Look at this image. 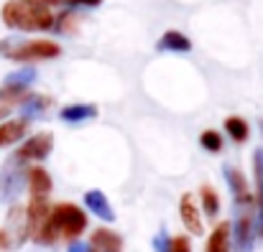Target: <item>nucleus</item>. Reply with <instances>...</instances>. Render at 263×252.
I'll return each mask as SVG.
<instances>
[{
  "label": "nucleus",
  "instance_id": "6e6552de",
  "mask_svg": "<svg viewBox=\"0 0 263 252\" xmlns=\"http://www.w3.org/2000/svg\"><path fill=\"white\" fill-rule=\"evenodd\" d=\"M49 212H51V204H49V199H39V196H31V204L26 206L28 237H33V235H36V232L41 229V224L46 222Z\"/></svg>",
  "mask_w": 263,
  "mask_h": 252
},
{
  "label": "nucleus",
  "instance_id": "9b49d317",
  "mask_svg": "<svg viewBox=\"0 0 263 252\" xmlns=\"http://www.w3.org/2000/svg\"><path fill=\"white\" fill-rule=\"evenodd\" d=\"M97 117V107L95 104H85V102H77V104H64L59 110V120L67 122V125H82L87 120Z\"/></svg>",
  "mask_w": 263,
  "mask_h": 252
},
{
  "label": "nucleus",
  "instance_id": "0eeeda50",
  "mask_svg": "<svg viewBox=\"0 0 263 252\" xmlns=\"http://www.w3.org/2000/svg\"><path fill=\"white\" fill-rule=\"evenodd\" d=\"M51 148H54V135H51V133H36V135H31V138L15 151V156H18L23 163H28V161H44V158H49Z\"/></svg>",
  "mask_w": 263,
  "mask_h": 252
},
{
  "label": "nucleus",
  "instance_id": "c85d7f7f",
  "mask_svg": "<svg viewBox=\"0 0 263 252\" xmlns=\"http://www.w3.org/2000/svg\"><path fill=\"white\" fill-rule=\"evenodd\" d=\"M10 115V104H0V120Z\"/></svg>",
  "mask_w": 263,
  "mask_h": 252
},
{
  "label": "nucleus",
  "instance_id": "f03ea898",
  "mask_svg": "<svg viewBox=\"0 0 263 252\" xmlns=\"http://www.w3.org/2000/svg\"><path fill=\"white\" fill-rule=\"evenodd\" d=\"M0 18L13 31H51L54 13L39 0H8L0 10Z\"/></svg>",
  "mask_w": 263,
  "mask_h": 252
},
{
  "label": "nucleus",
  "instance_id": "cd10ccee",
  "mask_svg": "<svg viewBox=\"0 0 263 252\" xmlns=\"http://www.w3.org/2000/svg\"><path fill=\"white\" fill-rule=\"evenodd\" d=\"M39 3L46 5V8H49V5H67V0H39Z\"/></svg>",
  "mask_w": 263,
  "mask_h": 252
},
{
  "label": "nucleus",
  "instance_id": "412c9836",
  "mask_svg": "<svg viewBox=\"0 0 263 252\" xmlns=\"http://www.w3.org/2000/svg\"><path fill=\"white\" fill-rule=\"evenodd\" d=\"M202 206H204V214L210 217V219H217V212H220V196H217V191L210 186V183H204L202 186Z\"/></svg>",
  "mask_w": 263,
  "mask_h": 252
},
{
  "label": "nucleus",
  "instance_id": "f8f14e48",
  "mask_svg": "<svg viewBox=\"0 0 263 252\" xmlns=\"http://www.w3.org/2000/svg\"><path fill=\"white\" fill-rule=\"evenodd\" d=\"M85 206H87L97 219H102V222H115V212H112V206H110V201H107V196H105L102 191H97V188L87 191V194H85Z\"/></svg>",
  "mask_w": 263,
  "mask_h": 252
},
{
  "label": "nucleus",
  "instance_id": "7ed1b4c3",
  "mask_svg": "<svg viewBox=\"0 0 263 252\" xmlns=\"http://www.w3.org/2000/svg\"><path fill=\"white\" fill-rule=\"evenodd\" d=\"M62 54V46L46 38L36 41H21V38H3L0 41V56L10 61H49Z\"/></svg>",
  "mask_w": 263,
  "mask_h": 252
},
{
  "label": "nucleus",
  "instance_id": "f257e3e1",
  "mask_svg": "<svg viewBox=\"0 0 263 252\" xmlns=\"http://www.w3.org/2000/svg\"><path fill=\"white\" fill-rule=\"evenodd\" d=\"M87 229V214L74 204H57L51 206L46 222L33 235L39 247H54L57 242H74Z\"/></svg>",
  "mask_w": 263,
  "mask_h": 252
},
{
  "label": "nucleus",
  "instance_id": "b1692460",
  "mask_svg": "<svg viewBox=\"0 0 263 252\" xmlns=\"http://www.w3.org/2000/svg\"><path fill=\"white\" fill-rule=\"evenodd\" d=\"M154 252H172V237H169L166 227H161L159 235L154 237Z\"/></svg>",
  "mask_w": 263,
  "mask_h": 252
},
{
  "label": "nucleus",
  "instance_id": "a211bd4d",
  "mask_svg": "<svg viewBox=\"0 0 263 252\" xmlns=\"http://www.w3.org/2000/svg\"><path fill=\"white\" fill-rule=\"evenodd\" d=\"M204 252H230V224H228V222H220V224L212 229Z\"/></svg>",
  "mask_w": 263,
  "mask_h": 252
},
{
  "label": "nucleus",
  "instance_id": "f3484780",
  "mask_svg": "<svg viewBox=\"0 0 263 252\" xmlns=\"http://www.w3.org/2000/svg\"><path fill=\"white\" fill-rule=\"evenodd\" d=\"M225 178H228V186H230V191H233V199H235V201H246V199H251V196H253V194L248 191V181H246V176H243L238 168L225 166Z\"/></svg>",
  "mask_w": 263,
  "mask_h": 252
},
{
  "label": "nucleus",
  "instance_id": "dca6fc26",
  "mask_svg": "<svg viewBox=\"0 0 263 252\" xmlns=\"http://www.w3.org/2000/svg\"><path fill=\"white\" fill-rule=\"evenodd\" d=\"M156 49L159 51H174V54H186V51H192V41L181 33V31H166L161 38H159V44H156Z\"/></svg>",
  "mask_w": 263,
  "mask_h": 252
},
{
  "label": "nucleus",
  "instance_id": "2eb2a0df",
  "mask_svg": "<svg viewBox=\"0 0 263 252\" xmlns=\"http://www.w3.org/2000/svg\"><path fill=\"white\" fill-rule=\"evenodd\" d=\"M26 130H28L26 120H5L0 125V148H8V145H15L18 140H23Z\"/></svg>",
  "mask_w": 263,
  "mask_h": 252
},
{
  "label": "nucleus",
  "instance_id": "423d86ee",
  "mask_svg": "<svg viewBox=\"0 0 263 252\" xmlns=\"http://www.w3.org/2000/svg\"><path fill=\"white\" fill-rule=\"evenodd\" d=\"M26 176H28V163H23L15 153L5 158V163L0 166V201L3 204H15V199L26 188Z\"/></svg>",
  "mask_w": 263,
  "mask_h": 252
},
{
  "label": "nucleus",
  "instance_id": "20e7f679",
  "mask_svg": "<svg viewBox=\"0 0 263 252\" xmlns=\"http://www.w3.org/2000/svg\"><path fill=\"white\" fill-rule=\"evenodd\" d=\"M235 252H253L256 245V196L235 201V222L230 224Z\"/></svg>",
  "mask_w": 263,
  "mask_h": 252
},
{
  "label": "nucleus",
  "instance_id": "1a4fd4ad",
  "mask_svg": "<svg viewBox=\"0 0 263 252\" xmlns=\"http://www.w3.org/2000/svg\"><path fill=\"white\" fill-rule=\"evenodd\" d=\"M179 214H181L184 227H186L192 235H202V232H204L202 219H199V209H197V201H194V194H184V196H181V201H179Z\"/></svg>",
  "mask_w": 263,
  "mask_h": 252
},
{
  "label": "nucleus",
  "instance_id": "9d476101",
  "mask_svg": "<svg viewBox=\"0 0 263 252\" xmlns=\"http://www.w3.org/2000/svg\"><path fill=\"white\" fill-rule=\"evenodd\" d=\"M51 97L49 94H26L18 104H21V120H36V117H41L49 107H51Z\"/></svg>",
  "mask_w": 263,
  "mask_h": 252
},
{
  "label": "nucleus",
  "instance_id": "5701e85b",
  "mask_svg": "<svg viewBox=\"0 0 263 252\" xmlns=\"http://www.w3.org/2000/svg\"><path fill=\"white\" fill-rule=\"evenodd\" d=\"M199 145H202L204 151H210V153H220V151H222V135H220L217 130H204V133L199 135Z\"/></svg>",
  "mask_w": 263,
  "mask_h": 252
},
{
  "label": "nucleus",
  "instance_id": "ddd939ff",
  "mask_svg": "<svg viewBox=\"0 0 263 252\" xmlns=\"http://www.w3.org/2000/svg\"><path fill=\"white\" fill-rule=\"evenodd\" d=\"M26 186L31 188V196L46 199L49 191H51V176H49V171L41 166H31L28 168V176H26Z\"/></svg>",
  "mask_w": 263,
  "mask_h": 252
},
{
  "label": "nucleus",
  "instance_id": "39448f33",
  "mask_svg": "<svg viewBox=\"0 0 263 252\" xmlns=\"http://www.w3.org/2000/svg\"><path fill=\"white\" fill-rule=\"evenodd\" d=\"M28 240V222H26V206L21 204H10L5 222L0 227V250L3 252H15L23 247V242Z\"/></svg>",
  "mask_w": 263,
  "mask_h": 252
},
{
  "label": "nucleus",
  "instance_id": "393cba45",
  "mask_svg": "<svg viewBox=\"0 0 263 252\" xmlns=\"http://www.w3.org/2000/svg\"><path fill=\"white\" fill-rule=\"evenodd\" d=\"M172 252H192V245H189V237L179 235L172 240Z\"/></svg>",
  "mask_w": 263,
  "mask_h": 252
},
{
  "label": "nucleus",
  "instance_id": "bb28decb",
  "mask_svg": "<svg viewBox=\"0 0 263 252\" xmlns=\"http://www.w3.org/2000/svg\"><path fill=\"white\" fill-rule=\"evenodd\" d=\"M67 252H92V250H89L87 242H77V240H74V242H69Z\"/></svg>",
  "mask_w": 263,
  "mask_h": 252
},
{
  "label": "nucleus",
  "instance_id": "6ab92c4d",
  "mask_svg": "<svg viewBox=\"0 0 263 252\" xmlns=\"http://www.w3.org/2000/svg\"><path fill=\"white\" fill-rule=\"evenodd\" d=\"M33 79H36V69H33V67H23V69H18V72L8 74V77H5V82H3V87H13V89L28 92V87L33 84Z\"/></svg>",
  "mask_w": 263,
  "mask_h": 252
},
{
  "label": "nucleus",
  "instance_id": "4468645a",
  "mask_svg": "<svg viewBox=\"0 0 263 252\" xmlns=\"http://www.w3.org/2000/svg\"><path fill=\"white\" fill-rule=\"evenodd\" d=\"M120 235L110 232V229H95L89 237V250L92 252H120Z\"/></svg>",
  "mask_w": 263,
  "mask_h": 252
},
{
  "label": "nucleus",
  "instance_id": "a878e982",
  "mask_svg": "<svg viewBox=\"0 0 263 252\" xmlns=\"http://www.w3.org/2000/svg\"><path fill=\"white\" fill-rule=\"evenodd\" d=\"M67 5H82V8H97L102 0H67Z\"/></svg>",
  "mask_w": 263,
  "mask_h": 252
},
{
  "label": "nucleus",
  "instance_id": "c756f323",
  "mask_svg": "<svg viewBox=\"0 0 263 252\" xmlns=\"http://www.w3.org/2000/svg\"><path fill=\"white\" fill-rule=\"evenodd\" d=\"M33 252H57V250H51V247H36Z\"/></svg>",
  "mask_w": 263,
  "mask_h": 252
},
{
  "label": "nucleus",
  "instance_id": "aec40b11",
  "mask_svg": "<svg viewBox=\"0 0 263 252\" xmlns=\"http://www.w3.org/2000/svg\"><path fill=\"white\" fill-rule=\"evenodd\" d=\"M225 133L230 135V140H235V143H246L248 135H251V128H248V122H246L240 115H230V117L225 120Z\"/></svg>",
  "mask_w": 263,
  "mask_h": 252
},
{
  "label": "nucleus",
  "instance_id": "4be33fe9",
  "mask_svg": "<svg viewBox=\"0 0 263 252\" xmlns=\"http://www.w3.org/2000/svg\"><path fill=\"white\" fill-rule=\"evenodd\" d=\"M77 18H80V15L69 8V10H64V13L54 15V26H51V28H54L57 33H69V31H74V28H77Z\"/></svg>",
  "mask_w": 263,
  "mask_h": 252
},
{
  "label": "nucleus",
  "instance_id": "7c9ffc66",
  "mask_svg": "<svg viewBox=\"0 0 263 252\" xmlns=\"http://www.w3.org/2000/svg\"><path fill=\"white\" fill-rule=\"evenodd\" d=\"M261 128H263V120H261Z\"/></svg>",
  "mask_w": 263,
  "mask_h": 252
}]
</instances>
